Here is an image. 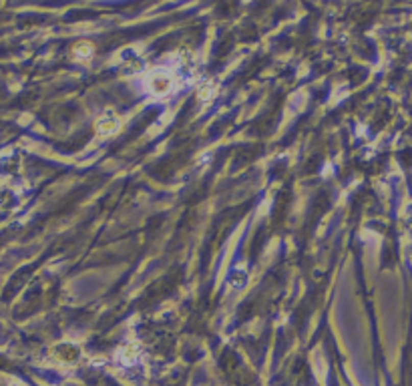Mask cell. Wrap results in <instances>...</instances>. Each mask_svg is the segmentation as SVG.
Masks as SVG:
<instances>
[{
	"mask_svg": "<svg viewBox=\"0 0 412 386\" xmlns=\"http://www.w3.org/2000/svg\"><path fill=\"white\" fill-rule=\"evenodd\" d=\"M115 127H117V121L111 117V115H107L101 123H99V129H101V133H109V131H115Z\"/></svg>",
	"mask_w": 412,
	"mask_h": 386,
	"instance_id": "cell-2",
	"label": "cell"
},
{
	"mask_svg": "<svg viewBox=\"0 0 412 386\" xmlns=\"http://www.w3.org/2000/svg\"><path fill=\"white\" fill-rule=\"evenodd\" d=\"M147 87L153 95H167L173 89V75L167 70H155L147 79Z\"/></svg>",
	"mask_w": 412,
	"mask_h": 386,
	"instance_id": "cell-1",
	"label": "cell"
}]
</instances>
